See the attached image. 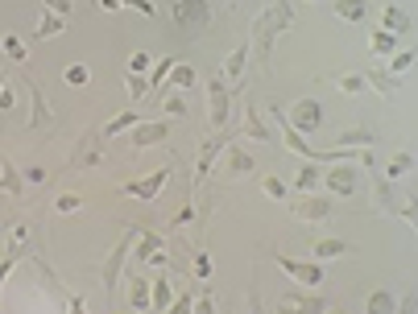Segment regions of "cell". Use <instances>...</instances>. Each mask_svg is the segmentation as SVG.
<instances>
[{"mask_svg":"<svg viewBox=\"0 0 418 314\" xmlns=\"http://www.w3.org/2000/svg\"><path fill=\"white\" fill-rule=\"evenodd\" d=\"M295 25V4H270L257 21H253V38H248V54L265 67L270 62V46L277 33H286Z\"/></svg>","mask_w":418,"mask_h":314,"instance_id":"6da1fadb","label":"cell"},{"mask_svg":"<svg viewBox=\"0 0 418 314\" xmlns=\"http://www.w3.org/2000/svg\"><path fill=\"white\" fill-rule=\"evenodd\" d=\"M133 236L137 232H124L121 240H116V248L104 257V265H99V281H104V293L108 298H116V286H121V269H124V257H128V248H133Z\"/></svg>","mask_w":418,"mask_h":314,"instance_id":"7a4b0ae2","label":"cell"},{"mask_svg":"<svg viewBox=\"0 0 418 314\" xmlns=\"http://www.w3.org/2000/svg\"><path fill=\"white\" fill-rule=\"evenodd\" d=\"M99 141H104V133L99 128H87L83 137H79V145L71 153V169H96L104 162V153H99Z\"/></svg>","mask_w":418,"mask_h":314,"instance_id":"3957f363","label":"cell"},{"mask_svg":"<svg viewBox=\"0 0 418 314\" xmlns=\"http://www.w3.org/2000/svg\"><path fill=\"white\" fill-rule=\"evenodd\" d=\"M327 310V302H323V293H282L277 298V314H323Z\"/></svg>","mask_w":418,"mask_h":314,"instance_id":"277c9868","label":"cell"},{"mask_svg":"<svg viewBox=\"0 0 418 314\" xmlns=\"http://www.w3.org/2000/svg\"><path fill=\"white\" fill-rule=\"evenodd\" d=\"M286 120H290V128H295L298 137H302V133H315V128L323 124L319 99H298L295 108H290V116H286Z\"/></svg>","mask_w":418,"mask_h":314,"instance_id":"5b68a950","label":"cell"},{"mask_svg":"<svg viewBox=\"0 0 418 314\" xmlns=\"http://www.w3.org/2000/svg\"><path fill=\"white\" fill-rule=\"evenodd\" d=\"M290 211H295V219H302V223H323V219H331V198H323V194H302V198L290 203Z\"/></svg>","mask_w":418,"mask_h":314,"instance_id":"8992f818","label":"cell"},{"mask_svg":"<svg viewBox=\"0 0 418 314\" xmlns=\"http://www.w3.org/2000/svg\"><path fill=\"white\" fill-rule=\"evenodd\" d=\"M273 261L286 269L298 286H323V269L315 265V261H295V257H286V252H273Z\"/></svg>","mask_w":418,"mask_h":314,"instance_id":"52a82bcc","label":"cell"},{"mask_svg":"<svg viewBox=\"0 0 418 314\" xmlns=\"http://www.w3.org/2000/svg\"><path fill=\"white\" fill-rule=\"evenodd\" d=\"M170 17L182 29H203L207 17H211V4H203V0H182V4H170Z\"/></svg>","mask_w":418,"mask_h":314,"instance_id":"ba28073f","label":"cell"},{"mask_svg":"<svg viewBox=\"0 0 418 314\" xmlns=\"http://www.w3.org/2000/svg\"><path fill=\"white\" fill-rule=\"evenodd\" d=\"M170 182V166H162V169H153L149 178H141V182H124L121 191L128 194V198H141V203H149V198H158V191Z\"/></svg>","mask_w":418,"mask_h":314,"instance_id":"9c48e42d","label":"cell"},{"mask_svg":"<svg viewBox=\"0 0 418 314\" xmlns=\"http://www.w3.org/2000/svg\"><path fill=\"white\" fill-rule=\"evenodd\" d=\"M356 182H361L356 166H331L323 174V186L331 194H340V198H352V194H356Z\"/></svg>","mask_w":418,"mask_h":314,"instance_id":"30bf717a","label":"cell"},{"mask_svg":"<svg viewBox=\"0 0 418 314\" xmlns=\"http://www.w3.org/2000/svg\"><path fill=\"white\" fill-rule=\"evenodd\" d=\"M21 79H25V87H29V99H33V120H29V124H33V128H50V120H54V116H50V103H46V96H42L38 74L21 67Z\"/></svg>","mask_w":418,"mask_h":314,"instance_id":"8fae6325","label":"cell"},{"mask_svg":"<svg viewBox=\"0 0 418 314\" xmlns=\"http://www.w3.org/2000/svg\"><path fill=\"white\" fill-rule=\"evenodd\" d=\"M224 149H228V137H211V141H203V149H199V166H195V186H203L207 182V169H211V162L220 157Z\"/></svg>","mask_w":418,"mask_h":314,"instance_id":"7c38bea8","label":"cell"},{"mask_svg":"<svg viewBox=\"0 0 418 314\" xmlns=\"http://www.w3.org/2000/svg\"><path fill=\"white\" fill-rule=\"evenodd\" d=\"M166 137H170V120L137 124L133 128V149H149V145H158V141H166Z\"/></svg>","mask_w":418,"mask_h":314,"instance_id":"4fadbf2b","label":"cell"},{"mask_svg":"<svg viewBox=\"0 0 418 314\" xmlns=\"http://www.w3.org/2000/svg\"><path fill=\"white\" fill-rule=\"evenodd\" d=\"M273 120L282 124V137H286L290 153H302L307 162H319V149H311V145H307V141H302V137L295 133V128H290V120H286V112H282V108H273Z\"/></svg>","mask_w":418,"mask_h":314,"instance_id":"5bb4252c","label":"cell"},{"mask_svg":"<svg viewBox=\"0 0 418 314\" xmlns=\"http://www.w3.org/2000/svg\"><path fill=\"white\" fill-rule=\"evenodd\" d=\"M207 99H211V124L224 128V124H228V83H224V79H211V83H207Z\"/></svg>","mask_w":418,"mask_h":314,"instance_id":"9a60e30c","label":"cell"},{"mask_svg":"<svg viewBox=\"0 0 418 314\" xmlns=\"http://www.w3.org/2000/svg\"><path fill=\"white\" fill-rule=\"evenodd\" d=\"M414 29V21H410V9H397V4H385V13H381V33H390V38H397V33H410Z\"/></svg>","mask_w":418,"mask_h":314,"instance_id":"2e32d148","label":"cell"},{"mask_svg":"<svg viewBox=\"0 0 418 314\" xmlns=\"http://www.w3.org/2000/svg\"><path fill=\"white\" fill-rule=\"evenodd\" d=\"M0 191L9 194V198H21L25 194V182H21V174H17V166L0 153Z\"/></svg>","mask_w":418,"mask_h":314,"instance_id":"e0dca14e","label":"cell"},{"mask_svg":"<svg viewBox=\"0 0 418 314\" xmlns=\"http://www.w3.org/2000/svg\"><path fill=\"white\" fill-rule=\"evenodd\" d=\"M153 252H166V236H158V232H137L133 257H137V261H153Z\"/></svg>","mask_w":418,"mask_h":314,"instance_id":"ac0fdd59","label":"cell"},{"mask_svg":"<svg viewBox=\"0 0 418 314\" xmlns=\"http://www.w3.org/2000/svg\"><path fill=\"white\" fill-rule=\"evenodd\" d=\"M245 137H253V141H270V124L261 120V112H257L253 99L245 103Z\"/></svg>","mask_w":418,"mask_h":314,"instance_id":"d6986e66","label":"cell"},{"mask_svg":"<svg viewBox=\"0 0 418 314\" xmlns=\"http://www.w3.org/2000/svg\"><path fill=\"white\" fill-rule=\"evenodd\" d=\"M365 314H397V298L390 290H381V286H377V290L365 298Z\"/></svg>","mask_w":418,"mask_h":314,"instance_id":"ffe728a7","label":"cell"},{"mask_svg":"<svg viewBox=\"0 0 418 314\" xmlns=\"http://www.w3.org/2000/svg\"><path fill=\"white\" fill-rule=\"evenodd\" d=\"M295 186L298 191H315V186H323V166L319 162H302V166H298V178H295Z\"/></svg>","mask_w":418,"mask_h":314,"instance_id":"44dd1931","label":"cell"},{"mask_svg":"<svg viewBox=\"0 0 418 314\" xmlns=\"http://www.w3.org/2000/svg\"><path fill=\"white\" fill-rule=\"evenodd\" d=\"M224 153H228V178H245V174H253V157H248L245 149L228 145Z\"/></svg>","mask_w":418,"mask_h":314,"instance_id":"7402d4cb","label":"cell"},{"mask_svg":"<svg viewBox=\"0 0 418 314\" xmlns=\"http://www.w3.org/2000/svg\"><path fill=\"white\" fill-rule=\"evenodd\" d=\"M365 83H369V87H377V91H381V96L390 99V103H397V87H402V83H397L394 74H381V71H369V74H365Z\"/></svg>","mask_w":418,"mask_h":314,"instance_id":"603a6c76","label":"cell"},{"mask_svg":"<svg viewBox=\"0 0 418 314\" xmlns=\"http://www.w3.org/2000/svg\"><path fill=\"white\" fill-rule=\"evenodd\" d=\"M174 302V290H170V281L162 277V281H149V310H166Z\"/></svg>","mask_w":418,"mask_h":314,"instance_id":"cb8c5ba5","label":"cell"},{"mask_svg":"<svg viewBox=\"0 0 418 314\" xmlns=\"http://www.w3.org/2000/svg\"><path fill=\"white\" fill-rule=\"evenodd\" d=\"M373 141H377V137H373L369 128H348L344 137L336 141V149H344V153H348V149H369Z\"/></svg>","mask_w":418,"mask_h":314,"instance_id":"d4e9b609","label":"cell"},{"mask_svg":"<svg viewBox=\"0 0 418 314\" xmlns=\"http://www.w3.org/2000/svg\"><path fill=\"white\" fill-rule=\"evenodd\" d=\"M245 62H248V42L241 50H236V54H232V58H228V62H224V83H228V79H232V83H241V74H245Z\"/></svg>","mask_w":418,"mask_h":314,"instance_id":"484cf974","label":"cell"},{"mask_svg":"<svg viewBox=\"0 0 418 314\" xmlns=\"http://www.w3.org/2000/svg\"><path fill=\"white\" fill-rule=\"evenodd\" d=\"M62 29H67V21H62V17H54V13H42V25H38V29H33V42H46V38H54V33H62Z\"/></svg>","mask_w":418,"mask_h":314,"instance_id":"4316f807","label":"cell"},{"mask_svg":"<svg viewBox=\"0 0 418 314\" xmlns=\"http://www.w3.org/2000/svg\"><path fill=\"white\" fill-rule=\"evenodd\" d=\"M166 87H174V91H191V87H195V71H191V67H170Z\"/></svg>","mask_w":418,"mask_h":314,"instance_id":"83f0119b","label":"cell"},{"mask_svg":"<svg viewBox=\"0 0 418 314\" xmlns=\"http://www.w3.org/2000/svg\"><path fill=\"white\" fill-rule=\"evenodd\" d=\"M373 198H377V207L385 211V215H397V198L390 191V182H373Z\"/></svg>","mask_w":418,"mask_h":314,"instance_id":"f1b7e54d","label":"cell"},{"mask_svg":"<svg viewBox=\"0 0 418 314\" xmlns=\"http://www.w3.org/2000/svg\"><path fill=\"white\" fill-rule=\"evenodd\" d=\"M128 286H133V290H128V302H133V310H149V281H145V277H133Z\"/></svg>","mask_w":418,"mask_h":314,"instance_id":"f546056e","label":"cell"},{"mask_svg":"<svg viewBox=\"0 0 418 314\" xmlns=\"http://www.w3.org/2000/svg\"><path fill=\"white\" fill-rule=\"evenodd\" d=\"M344 252H352V244H344V240H315V257H319V261L344 257Z\"/></svg>","mask_w":418,"mask_h":314,"instance_id":"4dcf8cb0","label":"cell"},{"mask_svg":"<svg viewBox=\"0 0 418 314\" xmlns=\"http://www.w3.org/2000/svg\"><path fill=\"white\" fill-rule=\"evenodd\" d=\"M124 128H137V112L128 108V112H121V116H112V120L104 124V137H116V133H124Z\"/></svg>","mask_w":418,"mask_h":314,"instance_id":"1f68e13d","label":"cell"},{"mask_svg":"<svg viewBox=\"0 0 418 314\" xmlns=\"http://www.w3.org/2000/svg\"><path fill=\"white\" fill-rule=\"evenodd\" d=\"M124 91H128V99H133V103H137V99H145L149 79H145V74H124Z\"/></svg>","mask_w":418,"mask_h":314,"instance_id":"d6a6232c","label":"cell"},{"mask_svg":"<svg viewBox=\"0 0 418 314\" xmlns=\"http://www.w3.org/2000/svg\"><path fill=\"white\" fill-rule=\"evenodd\" d=\"M62 79H67V87H87V79H92V71H87L83 62H71V67L62 71Z\"/></svg>","mask_w":418,"mask_h":314,"instance_id":"836d02e7","label":"cell"},{"mask_svg":"<svg viewBox=\"0 0 418 314\" xmlns=\"http://www.w3.org/2000/svg\"><path fill=\"white\" fill-rule=\"evenodd\" d=\"M4 54H9L17 67H25V42L17 38V33H4Z\"/></svg>","mask_w":418,"mask_h":314,"instance_id":"e575fe53","label":"cell"},{"mask_svg":"<svg viewBox=\"0 0 418 314\" xmlns=\"http://www.w3.org/2000/svg\"><path fill=\"white\" fill-rule=\"evenodd\" d=\"M410 169H414V157H410V153H402V157H394V162L385 166V178L394 182V178H402V174H410Z\"/></svg>","mask_w":418,"mask_h":314,"instance_id":"d590c367","label":"cell"},{"mask_svg":"<svg viewBox=\"0 0 418 314\" xmlns=\"http://www.w3.org/2000/svg\"><path fill=\"white\" fill-rule=\"evenodd\" d=\"M414 62H418V54H414V50H406V54H394V62H390V71H394V79H402V74L410 71Z\"/></svg>","mask_w":418,"mask_h":314,"instance_id":"8d00e7d4","label":"cell"},{"mask_svg":"<svg viewBox=\"0 0 418 314\" xmlns=\"http://www.w3.org/2000/svg\"><path fill=\"white\" fill-rule=\"evenodd\" d=\"M369 83H365V74H340V91L344 96H361Z\"/></svg>","mask_w":418,"mask_h":314,"instance_id":"74e56055","label":"cell"},{"mask_svg":"<svg viewBox=\"0 0 418 314\" xmlns=\"http://www.w3.org/2000/svg\"><path fill=\"white\" fill-rule=\"evenodd\" d=\"M79 207H83L79 194H58V198H54V211H58V215H71V211H79Z\"/></svg>","mask_w":418,"mask_h":314,"instance_id":"f35d334b","label":"cell"},{"mask_svg":"<svg viewBox=\"0 0 418 314\" xmlns=\"http://www.w3.org/2000/svg\"><path fill=\"white\" fill-rule=\"evenodd\" d=\"M162 112L174 116V120H178V116H187V99H182V96H166V99H162Z\"/></svg>","mask_w":418,"mask_h":314,"instance_id":"ab89813d","label":"cell"},{"mask_svg":"<svg viewBox=\"0 0 418 314\" xmlns=\"http://www.w3.org/2000/svg\"><path fill=\"white\" fill-rule=\"evenodd\" d=\"M373 50H377V54H394L397 38H390V33H381V29H377V33H373Z\"/></svg>","mask_w":418,"mask_h":314,"instance_id":"60d3db41","label":"cell"},{"mask_svg":"<svg viewBox=\"0 0 418 314\" xmlns=\"http://www.w3.org/2000/svg\"><path fill=\"white\" fill-rule=\"evenodd\" d=\"M336 17H344V21H365V4H336Z\"/></svg>","mask_w":418,"mask_h":314,"instance_id":"b9f144b4","label":"cell"},{"mask_svg":"<svg viewBox=\"0 0 418 314\" xmlns=\"http://www.w3.org/2000/svg\"><path fill=\"white\" fill-rule=\"evenodd\" d=\"M261 186H265V194H270V198H277V203L286 198V182H282V178H273V174H265V182H261Z\"/></svg>","mask_w":418,"mask_h":314,"instance_id":"7bdbcfd3","label":"cell"},{"mask_svg":"<svg viewBox=\"0 0 418 314\" xmlns=\"http://www.w3.org/2000/svg\"><path fill=\"white\" fill-rule=\"evenodd\" d=\"M21 182H25V186H42V182H46V169H42V166L21 169Z\"/></svg>","mask_w":418,"mask_h":314,"instance_id":"ee69618b","label":"cell"},{"mask_svg":"<svg viewBox=\"0 0 418 314\" xmlns=\"http://www.w3.org/2000/svg\"><path fill=\"white\" fill-rule=\"evenodd\" d=\"M170 314H195V293H187V298H174V302H170Z\"/></svg>","mask_w":418,"mask_h":314,"instance_id":"f6af8a7d","label":"cell"},{"mask_svg":"<svg viewBox=\"0 0 418 314\" xmlns=\"http://www.w3.org/2000/svg\"><path fill=\"white\" fill-rule=\"evenodd\" d=\"M170 58H162V62H158V67H153V74H149V87H158V83H166V74H170Z\"/></svg>","mask_w":418,"mask_h":314,"instance_id":"bcb514c9","label":"cell"},{"mask_svg":"<svg viewBox=\"0 0 418 314\" xmlns=\"http://www.w3.org/2000/svg\"><path fill=\"white\" fill-rule=\"evenodd\" d=\"M195 273H199V281L211 277V261H207V252H195Z\"/></svg>","mask_w":418,"mask_h":314,"instance_id":"7dc6e473","label":"cell"},{"mask_svg":"<svg viewBox=\"0 0 418 314\" xmlns=\"http://www.w3.org/2000/svg\"><path fill=\"white\" fill-rule=\"evenodd\" d=\"M195 314H216V302H211V293H207V290L195 298Z\"/></svg>","mask_w":418,"mask_h":314,"instance_id":"c3c4849f","label":"cell"},{"mask_svg":"<svg viewBox=\"0 0 418 314\" xmlns=\"http://www.w3.org/2000/svg\"><path fill=\"white\" fill-rule=\"evenodd\" d=\"M149 67V54H133V62H128V74H141Z\"/></svg>","mask_w":418,"mask_h":314,"instance_id":"681fc988","label":"cell"},{"mask_svg":"<svg viewBox=\"0 0 418 314\" xmlns=\"http://www.w3.org/2000/svg\"><path fill=\"white\" fill-rule=\"evenodd\" d=\"M187 223H195V211H191V207H182V211H178V228H187Z\"/></svg>","mask_w":418,"mask_h":314,"instance_id":"f907efd6","label":"cell"},{"mask_svg":"<svg viewBox=\"0 0 418 314\" xmlns=\"http://www.w3.org/2000/svg\"><path fill=\"white\" fill-rule=\"evenodd\" d=\"M71 314H87V306H83V298H79V293H71Z\"/></svg>","mask_w":418,"mask_h":314,"instance_id":"816d5d0a","label":"cell"},{"mask_svg":"<svg viewBox=\"0 0 418 314\" xmlns=\"http://www.w3.org/2000/svg\"><path fill=\"white\" fill-rule=\"evenodd\" d=\"M133 9H137V13H145V17H153V13H158V9H153V4H149V0H137V4H133Z\"/></svg>","mask_w":418,"mask_h":314,"instance_id":"f5cc1de1","label":"cell"},{"mask_svg":"<svg viewBox=\"0 0 418 314\" xmlns=\"http://www.w3.org/2000/svg\"><path fill=\"white\" fill-rule=\"evenodd\" d=\"M402 314H414V293H406V298H402Z\"/></svg>","mask_w":418,"mask_h":314,"instance_id":"db71d44e","label":"cell"},{"mask_svg":"<svg viewBox=\"0 0 418 314\" xmlns=\"http://www.w3.org/2000/svg\"><path fill=\"white\" fill-rule=\"evenodd\" d=\"M0 108H4V112L13 108V91H0Z\"/></svg>","mask_w":418,"mask_h":314,"instance_id":"11a10c76","label":"cell"},{"mask_svg":"<svg viewBox=\"0 0 418 314\" xmlns=\"http://www.w3.org/2000/svg\"><path fill=\"white\" fill-rule=\"evenodd\" d=\"M0 91H4V71H0Z\"/></svg>","mask_w":418,"mask_h":314,"instance_id":"9f6ffc18","label":"cell"},{"mask_svg":"<svg viewBox=\"0 0 418 314\" xmlns=\"http://www.w3.org/2000/svg\"><path fill=\"white\" fill-rule=\"evenodd\" d=\"M323 314H344V310H323Z\"/></svg>","mask_w":418,"mask_h":314,"instance_id":"6f0895ef","label":"cell"},{"mask_svg":"<svg viewBox=\"0 0 418 314\" xmlns=\"http://www.w3.org/2000/svg\"><path fill=\"white\" fill-rule=\"evenodd\" d=\"M0 228H4V219H0Z\"/></svg>","mask_w":418,"mask_h":314,"instance_id":"680465c9","label":"cell"}]
</instances>
